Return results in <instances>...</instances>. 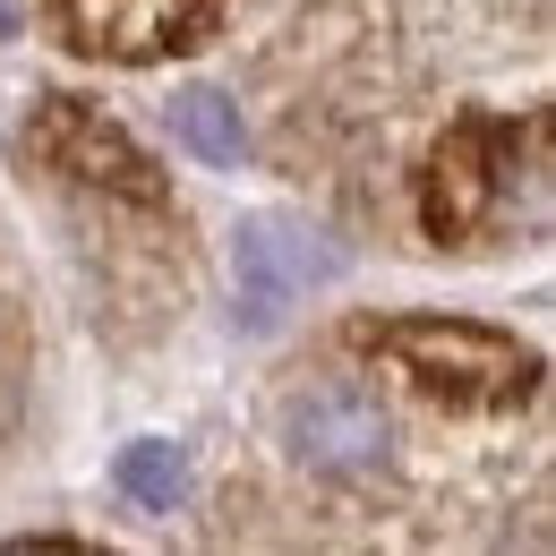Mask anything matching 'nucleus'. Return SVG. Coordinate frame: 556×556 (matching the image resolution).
<instances>
[{
    "mask_svg": "<svg viewBox=\"0 0 556 556\" xmlns=\"http://www.w3.org/2000/svg\"><path fill=\"white\" fill-rule=\"evenodd\" d=\"M368 351H386L419 394H445L463 412H505L540 386V351L505 343L488 326H454V317H403V326H368Z\"/></svg>",
    "mask_w": 556,
    "mask_h": 556,
    "instance_id": "obj_1",
    "label": "nucleus"
},
{
    "mask_svg": "<svg viewBox=\"0 0 556 556\" xmlns=\"http://www.w3.org/2000/svg\"><path fill=\"white\" fill-rule=\"evenodd\" d=\"M334 275H343V249L326 231H291L275 214H249L231 231V291H240V326L249 334H275L282 308L308 282H334Z\"/></svg>",
    "mask_w": 556,
    "mask_h": 556,
    "instance_id": "obj_2",
    "label": "nucleus"
},
{
    "mask_svg": "<svg viewBox=\"0 0 556 556\" xmlns=\"http://www.w3.org/2000/svg\"><path fill=\"white\" fill-rule=\"evenodd\" d=\"M282 445L326 480H368L386 463V412L351 386H308L282 403Z\"/></svg>",
    "mask_w": 556,
    "mask_h": 556,
    "instance_id": "obj_3",
    "label": "nucleus"
},
{
    "mask_svg": "<svg viewBox=\"0 0 556 556\" xmlns=\"http://www.w3.org/2000/svg\"><path fill=\"white\" fill-rule=\"evenodd\" d=\"M77 52H103V61H154V52H180L198 43V26L214 17V0H61Z\"/></svg>",
    "mask_w": 556,
    "mask_h": 556,
    "instance_id": "obj_4",
    "label": "nucleus"
},
{
    "mask_svg": "<svg viewBox=\"0 0 556 556\" xmlns=\"http://www.w3.org/2000/svg\"><path fill=\"white\" fill-rule=\"evenodd\" d=\"M43 154L61 163V172H77V180H94V189H112V198H138V206H154L163 198V180H154V163H146L138 146L121 138L94 103H77V94H52V112H43Z\"/></svg>",
    "mask_w": 556,
    "mask_h": 556,
    "instance_id": "obj_5",
    "label": "nucleus"
},
{
    "mask_svg": "<svg viewBox=\"0 0 556 556\" xmlns=\"http://www.w3.org/2000/svg\"><path fill=\"white\" fill-rule=\"evenodd\" d=\"M496 154H505V129H488V121H463L454 138L437 146V172H428V231L437 240L480 223L488 189H496Z\"/></svg>",
    "mask_w": 556,
    "mask_h": 556,
    "instance_id": "obj_6",
    "label": "nucleus"
},
{
    "mask_svg": "<svg viewBox=\"0 0 556 556\" xmlns=\"http://www.w3.org/2000/svg\"><path fill=\"white\" fill-rule=\"evenodd\" d=\"M172 138L189 146V154H206V163H240V112L214 94V86H189V94H172Z\"/></svg>",
    "mask_w": 556,
    "mask_h": 556,
    "instance_id": "obj_7",
    "label": "nucleus"
},
{
    "mask_svg": "<svg viewBox=\"0 0 556 556\" xmlns=\"http://www.w3.org/2000/svg\"><path fill=\"white\" fill-rule=\"evenodd\" d=\"M121 488L138 496V505H172L180 488H189V463H180V445H163V437H146L121 454Z\"/></svg>",
    "mask_w": 556,
    "mask_h": 556,
    "instance_id": "obj_8",
    "label": "nucleus"
},
{
    "mask_svg": "<svg viewBox=\"0 0 556 556\" xmlns=\"http://www.w3.org/2000/svg\"><path fill=\"white\" fill-rule=\"evenodd\" d=\"M17 26H26V9H17V0H0V35H17Z\"/></svg>",
    "mask_w": 556,
    "mask_h": 556,
    "instance_id": "obj_9",
    "label": "nucleus"
}]
</instances>
